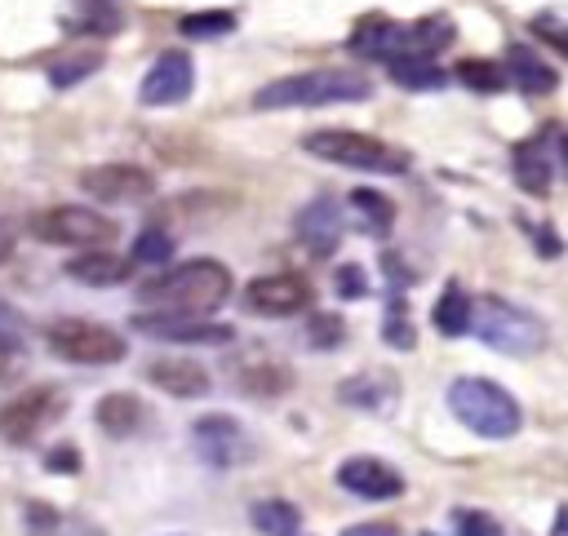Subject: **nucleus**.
Returning <instances> with one entry per match:
<instances>
[{
  "label": "nucleus",
  "instance_id": "1",
  "mask_svg": "<svg viewBox=\"0 0 568 536\" xmlns=\"http://www.w3.org/2000/svg\"><path fill=\"white\" fill-rule=\"evenodd\" d=\"M231 284L235 279L222 261L195 257V261H178L160 270L155 279L138 284V301L160 315H213L231 297Z\"/></svg>",
  "mask_w": 568,
  "mask_h": 536
},
{
  "label": "nucleus",
  "instance_id": "2",
  "mask_svg": "<svg viewBox=\"0 0 568 536\" xmlns=\"http://www.w3.org/2000/svg\"><path fill=\"white\" fill-rule=\"evenodd\" d=\"M373 84L359 71L346 66H315L297 75H280L253 93L257 111H284V106H342V102H364Z\"/></svg>",
  "mask_w": 568,
  "mask_h": 536
},
{
  "label": "nucleus",
  "instance_id": "3",
  "mask_svg": "<svg viewBox=\"0 0 568 536\" xmlns=\"http://www.w3.org/2000/svg\"><path fill=\"white\" fill-rule=\"evenodd\" d=\"M448 412L479 439H510L524 421L515 394L488 377H457L448 385Z\"/></svg>",
  "mask_w": 568,
  "mask_h": 536
},
{
  "label": "nucleus",
  "instance_id": "4",
  "mask_svg": "<svg viewBox=\"0 0 568 536\" xmlns=\"http://www.w3.org/2000/svg\"><path fill=\"white\" fill-rule=\"evenodd\" d=\"M302 151L342 168H359V173H408V151L373 137V133H355V128H315L302 133Z\"/></svg>",
  "mask_w": 568,
  "mask_h": 536
},
{
  "label": "nucleus",
  "instance_id": "5",
  "mask_svg": "<svg viewBox=\"0 0 568 536\" xmlns=\"http://www.w3.org/2000/svg\"><path fill=\"white\" fill-rule=\"evenodd\" d=\"M470 332L484 346H493L501 354H515V359L537 354L546 346V323L532 310H524V306H515L506 297H493V292L475 301V328Z\"/></svg>",
  "mask_w": 568,
  "mask_h": 536
},
{
  "label": "nucleus",
  "instance_id": "6",
  "mask_svg": "<svg viewBox=\"0 0 568 536\" xmlns=\"http://www.w3.org/2000/svg\"><path fill=\"white\" fill-rule=\"evenodd\" d=\"M31 235L40 244H53V248H106L115 239V221L98 208H84V204H53V208H40L31 217Z\"/></svg>",
  "mask_w": 568,
  "mask_h": 536
},
{
  "label": "nucleus",
  "instance_id": "7",
  "mask_svg": "<svg viewBox=\"0 0 568 536\" xmlns=\"http://www.w3.org/2000/svg\"><path fill=\"white\" fill-rule=\"evenodd\" d=\"M49 350L62 363H80V368H102V363H120L129 354L124 337L98 319H53L44 328Z\"/></svg>",
  "mask_w": 568,
  "mask_h": 536
},
{
  "label": "nucleus",
  "instance_id": "8",
  "mask_svg": "<svg viewBox=\"0 0 568 536\" xmlns=\"http://www.w3.org/2000/svg\"><path fill=\"white\" fill-rule=\"evenodd\" d=\"M62 412H67V394H62L58 385H31V390L13 394V399L0 408V439L13 443V447H27V443H36Z\"/></svg>",
  "mask_w": 568,
  "mask_h": 536
},
{
  "label": "nucleus",
  "instance_id": "9",
  "mask_svg": "<svg viewBox=\"0 0 568 536\" xmlns=\"http://www.w3.org/2000/svg\"><path fill=\"white\" fill-rule=\"evenodd\" d=\"M191 443H195L200 461L213 465V470H235V465H244V461L253 456V443H248L244 425H240L235 416H226V412L200 416V421L191 425Z\"/></svg>",
  "mask_w": 568,
  "mask_h": 536
},
{
  "label": "nucleus",
  "instance_id": "10",
  "mask_svg": "<svg viewBox=\"0 0 568 536\" xmlns=\"http://www.w3.org/2000/svg\"><path fill=\"white\" fill-rule=\"evenodd\" d=\"M133 332L151 341H178V346H226L235 337L231 323H213L204 315H160V310H138Z\"/></svg>",
  "mask_w": 568,
  "mask_h": 536
},
{
  "label": "nucleus",
  "instance_id": "11",
  "mask_svg": "<svg viewBox=\"0 0 568 536\" xmlns=\"http://www.w3.org/2000/svg\"><path fill=\"white\" fill-rule=\"evenodd\" d=\"M191 89H195V62H191V53L186 49H164L146 66L142 84H138V102L142 106H178V102L191 97Z\"/></svg>",
  "mask_w": 568,
  "mask_h": 536
},
{
  "label": "nucleus",
  "instance_id": "12",
  "mask_svg": "<svg viewBox=\"0 0 568 536\" xmlns=\"http://www.w3.org/2000/svg\"><path fill=\"white\" fill-rule=\"evenodd\" d=\"M80 190L98 204H138L155 190V177L142 168V164H124V159H111V164H93L80 173Z\"/></svg>",
  "mask_w": 568,
  "mask_h": 536
},
{
  "label": "nucleus",
  "instance_id": "13",
  "mask_svg": "<svg viewBox=\"0 0 568 536\" xmlns=\"http://www.w3.org/2000/svg\"><path fill=\"white\" fill-rule=\"evenodd\" d=\"M244 306L253 315H266V319H288V315H297V310L311 306V284L302 275H293V270H284V275H257L244 288Z\"/></svg>",
  "mask_w": 568,
  "mask_h": 536
},
{
  "label": "nucleus",
  "instance_id": "14",
  "mask_svg": "<svg viewBox=\"0 0 568 536\" xmlns=\"http://www.w3.org/2000/svg\"><path fill=\"white\" fill-rule=\"evenodd\" d=\"M337 487L359 501H395L404 492V474L382 456H346L337 465Z\"/></svg>",
  "mask_w": 568,
  "mask_h": 536
},
{
  "label": "nucleus",
  "instance_id": "15",
  "mask_svg": "<svg viewBox=\"0 0 568 536\" xmlns=\"http://www.w3.org/2000/svg\"><path fill=\"white\" fill-rule=\"evenodd\" d=\"M342 226H346V221H342V208H337L333 195H315L311 204H302V213H297V221H293L302 248L315 252V257L337 252V244H342Z\"/></svg>",
  "mask_w": 568,
  "mask_h": 536
},
{
  "label": "nucleus",
  "instance_id": "16",
  "mask_svg": "<svg viewBox=\"0 0 568 536\" xmlns=\"http://www.w3.org/2000/svg\"><path fill=\"white\" fill-rule=\"evenodd\" d=\"M351 53L359 58H373V62H399L404 58V22L386 18V13H364L355 27H351V40H346Z\"/></svg>",
  "mask_w": 568,
  "mask_h": 536
},
{
  "label": "nucleus",
  "instance_id": "17",
  "mask_svg": "<svg viewBox=\"0 0 568 536\" xmlns=\"http://www.w3.org/2000/svg\"><path fill=\"white\" fill-rule=\"evenodd\" d=\"M510 173L528 195H546L555 182V155H550V133L524 137L510 146Z\"/></svg>",
  "mask_w": 568,
  "mask_h": 536
},
{
  "label": "nucleus",
  "instance_id": "18",
  "mask_svg": "<svg viewBox=\"0 0 568 536\" xmlns=\"http://www.w3.org/2000/svg\"><path fill=\"white\" fill-rule=\"evenodd\" d=\"M146 381L173 399H204L209 394V372L195 363V359H182V354H164V359H151L146 363Z\"/></svg>",
  "mask_w": 568,
  "mask_h": 536
},
{
  "label": "nucleus",
  "instance_id": "19",
  "mask_svg": "<svg viewBox=\"0 0 568 536\" xmlns=\"http://www.w3.org/2000/svg\"><path fill=\"white\" fill-rule=\"evenodd\" d=\"M62 270H67V279H75L84 288H115V284H124L133 275V257H120L111 248H93V252L71 257Z\"/></svg>",
  "mask_w": 568,
  "mask_h": 536
},
{
  "label": "nucleus",
  "instance_id": "20",
  "mask_svg": "<svg viewBox=\"0 0 568 536\" xmlns=\"http://www.w3.org/2000/svg\"><path fill=\"white\" fill-rule=\"evenodd\" d=\"M506 75L524 93H550L559 84V75L550 71V62L537 49H528V44H510L506 49Z\"/></svg>",
  "mask_w": 568,
  "mask_h": 536
},
{
  "label": "nucleus",
  "instance_id": "21",
  "mask_svg": "<svg viewBox=\"0 0 568 536\" xmlns=\"http://www.w3.org/2000/svg\"><path fill=\"white\" fill-rule=\"evenodd\" d=\"M430 323L439 337H466L475 328V297L462 284H448L430 310Z\"/></svg>",
  "mask_w": 568,
  "mask_h": 536
},
{
  "label": "nucleus",
  "instance_id": "22",
  "mask_svg": "<svg viewBox=\"0 0 568 536\" xmlns=\"http://www.w3.org/2000/svg\"><path fill=\"white\" fill-rule=\"evenodd\" d=\"M142 399L129 394V390H115V394H102L98 408H93V421L111 434V439H129L138 425H142Z\"/></svg>",
  "mask_w": 568,
  "mask_h": 536
},
{
  "label": "nucleus",
  "instance_id": "23",
  "mask_svg": "<svg viewBox=\"0 0 568 536\" xmlns=\"http://www.w3.org/2000/svg\"><path fill=\"white\" fill-rule=\"evenodd\" d=\"M337 394L351 408H390L395 403V377H386V372H359V377L342 381Z\"/></svg>",
  "mask_w": 568,
  "mask_h": 536
},
{
  "label": "nucleus",
  "instance_id": "24",
  "mask_svg": "<svg viewBox=\"0 0 568 536\" xmlns=\"http://www.w3.org/2000/svg\"><path fill=\"white\" fill-rule=\"evenodd\" d=\"M102 62H106L102 49H71V53H62V58L49 62V84H53V89H75V84H84L93 71H102Z\"/></svg>",
  "mask_w": 568,
  "mask_h": 536
},
{
  "label": "nucleus",
  "instance_id": "25",
  "mask_svg": "<svg viewBox=\"0 0 568 536\" xmlns=\"http://www.w3.org/2000/svg\"><path fill=\"white\" fill-rule=\"evenodd\" d=\"M248 514H253V527L262 536H297L302 532V509L293 501H284V496H266Z\"/></svg>",
  "mask_w": 568,
  "mask_h": 536
},
{
  "label": "nucleus",
  "instance_id": "26",
  "mask_svg": "<svg viewBox=\"0 0 568 536\" xmlns=\"http://www.w3.org/2000/svg\"><path fill=\"white\" fill-rule=\"evenodd\" d=\"M386 71H390V80L399 89H413V93H430V89H444L448 84V71L435 66V62H426V58H399Z\"/></svg>",
  "mask_w": 568,
  "mask_h": 536
},
{
  "label": "nucleus",
  "instance_id": "27",
  "mask_svg": "<svg viewBox=\"0 0 568 536\" xmlns=\"http://www.w3.org/2000/svg\"><path fill=\"white\" fill-rule=\"evenodd\" d=\"M453 75H457L466 89H475V93H501V89H510L506 66H497V62H488V58H462Z\"/></svg>",
  "mask_w": 568,
  "mask_h": 536
},
{
  "label": "nucleus",
  "instance_id": "28",
  "mask_svg": "<svg viewBox=\"0 0 568 536\" xmlns=\"http://www.w3.org/2000/svg\"><path fill=\"white\" fill-rule=\"evenodd\" d=\"M231 31H235L231 9H200V13L178 18V35H186V40H217V35H231Z\"/></svg>",
  "mask_w": 568,
  "mask_h": 536
},
{
  "label": "nucleus",
  "instance_id": "29",
  "mask_svg": "<svg viewBox=\"0 0 568 536\" xmlns=\"http://www.w3.org/2000/svg\"><path fill=\"white\" fill-rule=\"evenodd\" d=\"M351 208L364 217V230H368V235H386V230L395 226V204H390L386 195L368 190V186L351 190Z\"/></svg>",
  "mask_w": 568,
  "mask_h": 536
},
{
  "label": "nucleus",
  "instance_id": "30",
  "mask_svg": "<svg viewBox=\"0 0 568 536\" xmlns=\"http://www.w3.org/2000/svg\"><path fill=\"white\" fill-rule=\"evenodd\" d=\"M173 235L164 230V226H142L138 230V239H133V266H164L169 257H173Z\"/></svg>",
  "mask_w": 568,
  "mask_h": 536
},
{
  "label": "nucleus",
  "instance_id": "31",
  "mask_svg": "<svg viewBox=\"0 0 568 536\" xmlns=\"http://www.w3.org/2000/svg\"><path fill=\"white\" fill-rule=\"evenodd\" d=\"M27 346V319L18 315V306H9L0 297V359L4 354H18Z\"/></svg>",
  "mask_w": 568,
  "mask_h": 536
},
{
  "label": "nucleus",
  "instance_id": "32",
  "mask_svg": "<svg viewBox=\"0 0 568 536\" xmlns=\"http://www.w3.org/2000/svg\"><path fill=\"white\" fill-rule=\"evenodd\" d=\"M382 337H386V346H395V350H413V323H408V315H404V301L395 297L390 301V310H386V323H382Z\"/></svg>",
  "mask_w": 568,
  "mask_h": 536
},
{
  "label": "nucleus",
  "instance_id": "33",
  "mask_svg": "<svg viewBox=\"0 0 568 536\" xmlns=\"http://www.w3.org/2000/svg\"><path fill=\"white\" fill-rule=\"evenodd\" d=\"M89 13H93V18H75V22L67 18L62 27H67V31H75V35H80V31H93V35H111V31H120V27H124V18H120L111 4H98V9H89Z\"/></svg>",
  "mask_w": 568,
  "mask_h": 536
},
{
  "label": "nucleus",
  "instance_id": "34",
  "mask_svg": "<svg viewBox=\"0 0 568 536\" xmlns=\"http://www.w3.org/2000/svg\"><path fill=\"white\" fill-rule=\"evenodd\" d=\"M453 532L457 536H501V523L484 509H453Z\"/></svg>",
  "mask_w": 568,
  "mask_h": 536
},
{
  "label": "nucleus",
  "instance_id": "35",
  "mask_svg": "<svg viewBox=\"0 0 568 536\" xmlns=\"http://www.w3.org/2000/svg\"><path fill=\"white\" fill-rule=\"evenodd\" d=\"M342 332H346V328H342L337 315H315V319L306 323V341L320 346V350H333V346L342 341Z\"/></svg>",
  "mask_w": 568,
  "mask_h": 536
},
{
  "label": "nucleus",
  "instance_id": "36",
  "mask_svg": "<svg viewBox=\"0 0 568 536\" xmlns=\"http://www.w3.org/2000/svg\"><path fill=\"white\" fill-rule=\"evenodd\" d=\"M333 288H337V297H346V301H359V297H368V275L359 270V266H337V275H333Z\"/></svg>",
  "mask_w": 568,
  "mask_h": 536
},
{
  "label": "nucleus",
  "instance_id": "37",
  "mask_svg": "<svg viewBox=\"0 0 568 536\" xmlns=\"http://www.w3.org/2000/svg\"><path fill=\"white\" fill-rule=\"evenodd\" d=\"M532 35H541V40H550L559 53H568V22H564V18L537 13V18H532Z\"/></svg>",
  "mask_w": 568,
  "mask_h": 536
},
{
  "label": "nucleus",
  "instance_id": "38",
  "mask_svg": "<svg viewBox=\"0 0 568 536\" xmlns=\"http://www.w3.org/2000/svg\"><path fill=\"white\" fill-rule=\"evenodd\" d=\"M44 465H49L53 474H75V470H80V452L62 443V447H53V452L44 456Z\"/></svg>",
  "mask_w": 568,
  "mask_h": 536
},
{
  "label": "nucleus",
  "instance_id": "39",
  "mask_svg": "<svg viewBox=\"0 0 568 536\" xmlns=\"http://www.w3.org/2000/svg\"><path fill=\"white\" fill-rule=\"evenodd\" d=\"M342 536H404V532L390 527V523H355V527H346Z\"/></svg>",
  "mask_w": 568,
  "mask_h": 536
},
{
  "label": "nucleus",
  "instance_id": "40",
  "mask_svg": "<svg viewBox=\"0 0 568 536\" xmlns=\"http://www.w3.org/2000/svg\"><path fill=\"white\" fill-rule=\"evenodd\" d=\"M13 248H18V230H13V221H9V217H0V261H9V257H13Z\"/></svg>",
  "mask_w": 568,
  "mask_h": 536
},
{
  "label": "nucleus",
  "instance_id": "41",
  "mask_svg": "<svg viewBox=\"0 0 568 536\" xmlns=\"http://www.w3.org/2000/svg\"><path fill=\"white\" fill-rule=\"evenodd\" d=\"M550 536H568V505L559 509V518H555V532Z\"/></svg>",
  "mask_w": 568,
  "mask_h": 536
}]
</instances>
